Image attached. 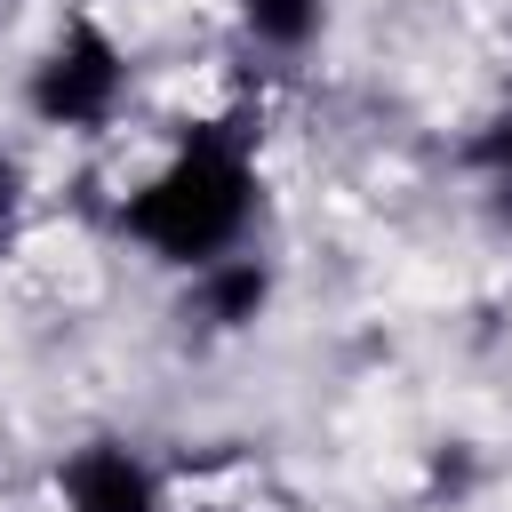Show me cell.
I'll return each instance as SVG.
<instances>
[{
	"mask_svg": "<svg viewBox=\"0 0 512 512\" xmlns=\"http://www.w3.org/2000/svg\"><path fill=\"white\" fill-rule=\"evenodd\" d=\"M24 208H32V192H24V168L0 152V264L16 256V240H24Z\"/></svg>",
	"mask_w": 512,
	"mask_h": 512,
	"instance_id": "obj_7",
	"label": "cell"
},
{
	"mask_svg": "<svg viewBox=\"0 0 512 512\" xmlns=\"http://www.w3.org/2000/svg\"><path fill=\"white\" fill-rule=\"evenodd\" d=\"M464 160H472V176L496 192V208L512 216V104H496L480 128H472V144H464Z\"/></svg>",
	"mask_w": 512,
	"mask_h": 512,
	"instance_id": "obj_6",
	"label": "cell"
},
{
	"mask_svg": "<svg viewBox=\"0 0 512 512\" xmlns=\"http://www.w3.org/2000/svg\"><path fill=\"white\" fill-rule=\"evenodd\" d=\"M232 32L272 64H304L328 40V0H232Z\"/></svg>",
	"mask_w": 512,
	"mask_h": 512,
	"instance_id": "obj_5",
	"label": "cell"
},
{
	"mask_svg": "<svg viewBox=\"0 0 512 512\" xmlns=\"http://www.w3.org/2000/svg\"><path fill=\"white\" fill-rule=\"evenodd\" d=\"M48 488H56V512H168V472L120 432L64 448Z\"/></svg>",
	"mask_w": 512,
	"mask_h": 512,
	"instance_id": "obj_3",
	"label": "cell"
},
{
	"mask_svg": "<svg viewBox=\"0 0 512 512\" xmlns=\"http://www.w3.org/2000/svg\"><path fill=\"white\" fill-rule=\"evenodd\" d=\"M184 312H192L208 336H248V328L272 312V256H264V248H232V256L184 272Z\"/></svg>",
	"mask_w": 512,
	"mask_h": 512,
	"instance_id": "obj_4",
	"label": "cell"
},
{
	"mask_svg": "<svg viewBox=\"0 0 512 512\" xmlns=\"http://www.w3.org/2000/svg\"><path fill=\"white\" fill-rule=\"evenodd\" d=\"M256 216H264V160L240 120H192L112 208L120 240L176 280L232 248H256Z\"/></svg>",
	"mask_w": 512,
	"mask_h": 512,
	"instance_id": "obj_1",
	"label": "cell"
},
{
	"mask_svg": "<svg viewBox=\"0 0 512 512\" xmlns=\"http://www.w3.org/2000/svg\"><path fill=\"white\" fill-rule=\"evenodd\" d=\"M24 120L48 128V136H72V144H96L120 128V112L136 104V56L128 40L96 16V8H72L40 56L24 64V88H16Z\"/></svg>",
	"mask_w": 512,
	"mask_h": 512,
	"instance_id": "obj_2",
	"label": "cell"
}]
</instances>
